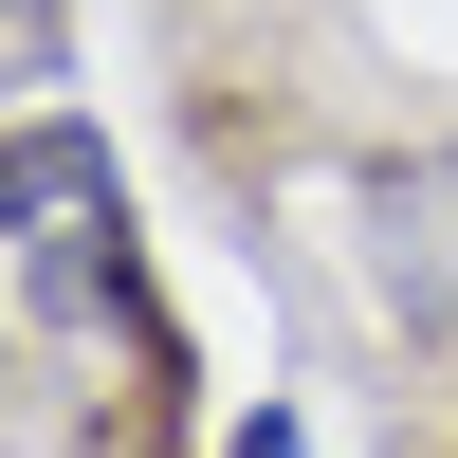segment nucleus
Wrapping results in <instances>:
<instances>
[{
  "label": "nucleus",
  "instance_id": "obj_1",
  "mask_svg": "<svg viewBox=\"0 0 458 458\" xmlns=\"http://www.w3.org/2000/svg\"><path fill=\"white\" fill-rule=\"evenodd\" d=\"M349 239H367V293L422 349H458V147H386L349 183Z\"/></svg>",
  "mask_w": 458,
  "mask_h": 458
},
{
  "label": "nucleus",
  "instance_id": "obj_2",
  "mask_svg": "<svg viewBox=\"0 0 458 458\" xmlns=\"http://www.w3.org/2000/svg\"><path fill=\"white\" fill-rule=\"evenodd\" d=\"M239 458H312V422H239Z\"/></svg>",
  "mask_w": 458,
  "mask_h": 458
}]
</instances>
